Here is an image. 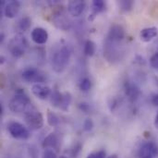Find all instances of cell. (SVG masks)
Wrapping results in <instances>:
<instances>
[{
	"label": "cell",
	"instance_id": "cell-1",
	"mask_svg": "<svg viewBox=\"0 0 158 158\" xmlns=\"http://www.w3.org/2000/svg\"><path fill=\"white\" fill-rule=\"evenodd\" d=\"M71 57V50L68 45H62L53 55L52 69L56 73L63 72L69 63Z\"/></svg>",
	"mask_w": 158,
	"mask_h": 158
},
{
	"label": "cell",
	"instance_id": "cell-2",
	"mask_svg": "<svg viewBox=\"0 0 158 158\" xmlns=\"http://www.w3.org/2000/svg\"><path fill=\"white\" fill-rule=\"evenodd\" d=\"M24 120L27 128L31 131H39L44 126V117L33 106L24 113Z\"/></svg>",
	"mask_w": 158,
	"mask_h": 158
},
{
	"label": "cell",
	"instance_id": "cell-3",
	"mask_svg": "<svg viewBox=\"0 0 158 158\" xmlns=\"http://www.w3.org/2000/svg\"><path fill=\"white\" fill-rule=\"evenodd\" d=\"M31 106L30 98L23 92H18L8 103V108L13 113H25Z\"/></svg>",
	"mask_w": 158,
	"mask_h": 158
},
{
	"label": "cell",
	"instance_id": "cell-4",
	"mask_svg": "<svg viewBox=\"0 0 158 158\" xmlns=\"http://www.w3.org/2000/svg\"><path fill=\"white\" fill-rule=\"evenodd\" d=\"M118 42H114L106 39V43L104 44V56L110 63L118 62L121 58V51L119 49Z\"/></svg>",
	"mask_w": 158,
	"mask_h": 158
},
{
	"label": "cell",
	"instance_id": "cell-5",
	"mask_svg": "<svg viewBox=\"0 0 158 158\" xmlns=\"http://www.w3.org/2000/svg\"><path fill=\"white\" fill-rule=\"evenodd\" d=\"M8 133L17 140H28L31 136L29 129L18 121H10L7 124Z\"/></svg>",
	"mask_w": 158,
	"mask_h": 158
},
{
	"label": "cell",
	"instance_id": "cell-6",
	"mask_svg": "<svg viewBox=\"0 0 158 158\" xmlns=\"http://www.w3.org/2000/svg\"><path fill=\"white\" fill-rule=\"evenodd\" d=\"M27 45H28V44L24 37L16 36L10 40L7 48L13 56L20 57L24 55V53L27 49Z\"/></svg>",
	"mask_w": 158,
	"mask_h": 158
},
{
	"label": "cell",
	"instance_id": "cell-7",
	"mask_svg": "<svg viewBox=\"0 0 158 158\" xmlns=\"http://www.w3.org/2000/svg\"><path fill=\"white\" fill-rule=\"evenodd\" d=\"M21 77L25 81H27V82H34V84L43 83L46 80V77L44 76V74L43 72H41L40 70H38L36 69H33V68L26 69L22 72Z\"/></svg>",
	"mask_w": 158,
	"mask_h": 158
},
{
	"label": "cell",
	"instance_id": "cell-8",
	"mask_svg": "<svg viewBox=\"0 0 158 158\" xmlns=\"http://www.w3.org/2000/svg\"><path fill=\"white\" fill-rule=\"evenodd\" d=\"M125 38V30L124 28L118 23H114L110 26L108 30V33L106 36L107 40L121 43Z\"/></svg>",
	"mask_w": 158,
	"mask_h": 158
},
{
	"label": "cell",
	"instance_id": "cell-9",
	"mask_svg": "<svg viewBox=\"0 0 158 158\" xmlns=\"http://www.w3.org/2000/svg\"><path fill=\"white\" fill-rule=\"evenodd\" d=\"M140 157L154 158L158 156V147L156 143L154 142H147L143 143L139 152Z\"/></svg>",
	"mask_w": 158,
	"mask_h": 158
},
{
	"label": "cell",
	"instance_id": "cell-10",
	"mask_svg": "<svg viewBox=\"0 0 158 158\" xmlns=\"http://www.w3.org/2000/svg\"><path fill=\"white\" fill-rule=\"evenodd\" d=\"M31 40L36 44H44L47 43L49 35L45 29L42 27H36L31 31Z\"/></svg>",
	"mask_w": 158,
	"mask_h": 158
},
{
	"label": "cell",
	"instance_id": "cell-11",
	"mask_svg": "<svg viewBox=\"0 0 158 158\" xmlns=\"http://www.w3.org/2000/svg\"><path fill=\"white\" fill-rule=\"evenodd\" d=\"M31 93L35 97H37L38 99H41V100L47 99L48 97H50V95L52 94L51 89L48 86L44 85L43 83L33 84L31 86Z\"/></svg>",
	"mask_w": 158,
	"mask_h": 158
},
{
	"label": "cell",
	"instance_id": "cell-12",
	"mask_svg": "<svg viewBox=\"0 0 158 158\" xmlns=\"http://www.w3.org/2000/svg\"><path fill=\"white\" fill-rule=\"evenodd\" d=\"M85 8V2L82 0H71L68 3V11L73 17L81 16Z\"/></svg>",
	"mask_w": 158,
	"mask_h": 158
},
{
	"label": "cell",
	"instance_id": "cell-13",
	"mask_svg": "<svg viewBox=\"0 0 158 158\" xmlns=\"http://www.w3.org/2000/svg\"><path fill=\"white\" fill-rule=\"evenodd\" d=\"M53 21H54L55 26L57 29L62 30V31H68V30H69V28L71 26V21L62 12H59L56 15H55L53 18Z\"/></svg>",
	"mask_w": 158,
	"mask_h": 158
},
{
	"label": "cell",
	"instance_id": "cell-14",
	"mask_svg": "<svg viewBox=\"0 0 158 158\" xmlns=\"http://www.w3.org/2000/svg\"><path fill=\"white\" fill-rule=\"evenodd\" d=\"M20 9V3L19 1H10L4 7V14L8 19L15 18Z\"/></svg>",
	"mask_w": 158,
	"mask_h": 158
},
{
	"label": "cell",
	"instance_id": "cell-15",
	"mask_svg": "<svg viewBox=\"0 0 158 158\" xmlns=\"http://www.w3.org/2000/svg\"><path fill=\"white\" fill-rule=\"evenodd\" d=\"M158 34V29L156 27H147L141 31L140 38L144 43L151 42L154 38H156Z\"/></svg>",
	"mask_w": 158,
	"mask_h": 158
},
{
	"label": "cell",
	"instance_id": "cell-16",
	"mask_svg": "<svg viewBox=\"0 0 158 158\" xmlns=\"http://www.w3.org/2000/svg\"><path fill=\"white\" fill-rule=\"evenodd\" d=\"M59 143V139L56 133H50L45 137V139L43 142V147L44 149H56L57 148Z\"/></svg>",
	"mask_w": 158,
	"mask_h": 158
},
{
	"label": "cell",
	"instance_id": "cell-17",
	"mask_svg": "<svg viewBox=\"0 0 158 158\" xmlns=\"http://www.w3.org/2000/svg\"><path fill=\"white\" fill-rule=\"evenodd\" d=\"M106 9V4L103 0H94L92 3V19L99 13L104 12Z\"/></svg>",
	"mask_w": 158,
	"mask_h": 158
},
{
	"label": "cell",
	"instance_id": "cell-18",
	"mask_svg": "<svg viewBox=\"0 0 158 158\" xmlns=\"http://www.w3.org/2000/svg\"><path fill=\"white\" fill-rule=\"evenodd\" d=\"M72 101V96L69 92H65L62 94V99L59 105V109H61L62 111H68L69 108V106L71 104Z\"/></svg>",
	"mask_w": 158,
	"mask_h": 158
},
{
	"label": "cell",
	"instance_id": "cell-19",
	"mask_svg": "<svg viewBox=\"0 0 158 158\" xmlns=\"http://www.w3.org/2000/svg\"><path fill=\"white\" fill-rule=\"evenodd\" d=\"M95 50H96V45L94 42H93L92 40H87L84 44V48H83L84 54L87 56H93L95 53Z\"/></svg>",
	"mask_w": 158,
	"mask_h": 158
},
{
	"label": "cell",
	"instance_id": "cell-20",
	"mask_svg": "<svg viewBox=\"0 0 158 158\" xmlns=\"http://www.w3.org/2000/svg\"><path fill=\"white\" fill-rule=\"evenodd\" d=\"M46 119H47L48 125H50L51 127H56L59 124V118L57 117V115H56L54 112H52L50 110L47 111Z\"/></svg>",
	"mask_w": 158,
	"mask_h": 158
},
{
	"label": "cell",
	"instance_id": "cell-21",
	"mask_svg": "<svg viewBox=\"0 0 158 158\" xmlns=\"http://www.w3.org/2000/svg\"><path fill=\"white\" fill-rule=\"evenodd\" d=\"M31 25V19L29 17H23L19 21V28L22 31H26L30 29Z\"/></svg>",
	"mask_w": 158,
	"mask_h": 158
},
{
	"label": "cell",
	"instance_id": "cell-22",
	"mask_svg": "<svg viewBox=\"0 0 158 158\" xmlns=\"http://www.w3.org/2000/svg\"><path fill=\"white\" fill-rule=\"evenodd\" d=\"M133 1L131 0H122V1H119L118 2V6L120 7V9L122 11H125V12H128V11H131L133 7Z\"/></svg>",
	"mask_w": 158,
	"mask_h": 158
},
{
	"label": "cell",
	"instance_id": "cell-23",
	"mask_svg": "<svg viewBox=\"0 0 158 158\" xmlns=\"http://www.w3.org/2000/svg\"><path fill=\"white\" fill-rule=\"evenodd\" d=\"M126 93L128 94V95L131 98V99H136L139 94H140V91H139V88L136 87L135 85H129L127 90H126Z\"/></svg>",
	"mask_w": 158,
	"mask_h": 158
},
{
	"label": "cell",
	"instance_id": "cell-24",
	"mask_svg": "<svg viewBox=\"0 0 158 158\" xmlns=\"http://www.w3.org/2000/svg\"><path fill=\"white\" fill-rule=\"evenodd\" d=\"M92 88V81L89 78H83L80 82V89L82 92H88Z\"/></svg>",
	"mask_w": 158,
	"mask_h": 158
},
{
	"label": "cell",
	"instance_id": "cell-25",
	"mask_svg": "<svg viewBox=\"0 0 158 158\" xmlns=\"http://www.w3.org/2000/svg\"><path fill=\"white\" fill-rule=\"evenodd\" d=\"M94 127V122H93V120H92L91 118H87V119L84 120V122H83V127H82L84 131L90 132V131H93Z\"/></svg>",
	"mask_w": 158,
	"mask_h": 158
},
{
	"label": "cell",
	"instance_id": "cell-26",
	"mask_svg": "<svg viewBox=\"0 0 158 158\" xmlns=\"http://www.w3.org/2000/svg\"><path fill=\"white\" fill-rule=\"evenodd\" d=\"M106 151L105 150H99V151H95V152L89 154L87 158H106Z\"/></svg>",
	"mask_w": 158,
	"mask_h": 158
},
{
	"label": "cell",
	"instance_id": "cell-27",
	"mask_svg": "<svg viewBox=\"0 0 158 158\" xmlns=\"http://www.w3.org/2000/svg\"><path fill=\"white\" fill-rule=\"evenodd\" d=\"M42 158H57L56 154L53 149H44Z\"/></svg>",
	"mask_w": 158,
	"mask_h": 158
},
{
	"label": "cell",
	"instance_id": "cell-28",
	"mask_svg": "<svg viewBox=\"0 0 158 158\" xmlns=\"http://www.w3.org/2000/svg\"><path fill=\"white\" fill-rule=\"evenodd\" d=\"M150 64L152 68L158 69V52L152 56V57L150 58Z\"/></svg>",
	"mask_w": 158,
	"mask_h": 158
},
{
	"label": "cell",
	"instance_id": "cell-29",
	"mask_svg": "<svg viewBox=\"0 0 158 158\" xmlns=\"http://www.w3.org/2000/svg\"><path fill=\"white\" fill-rule=\"evenodd\" d=\"M79 108H80L81 111H83V112H85V113H88L89 110H90V106H89L88 104H86V103H81V104L79 105Z\"/></svg>",
	"mask_w": 158,
	"mask_h": 158
},
{
	"label": "cell",
	"instance_id": "cell-30",
	"mask_svg": "<svg viewBox=\"0 0 158 158\" xmlns=\"http://www.w3.org/2000/svg\"><path fill=\"white\" fill-rule=\"evenodd\" d=\"M152 103L154 104V106H158V94H156V95L153 97V99H152Z\"/></svg>",
	"mask_w": 158,
	"mask_h": 158
},
{
	"label": "cell",
	"instance_id": "cell-31",
	"mask_svg": "<svg viewBox=\"0 0 158 158\" xmlns=\"http://www.w3.org/2000/svg\"><path fill=\"white\" fill-rule=\"evenodd\" d=\"M154 123H155V127L158 130V112L156 116V118H155V122Z\"/></svg>",
	"mask_w": 158,
	"mask_h": 158
},
{
	"label": "cell",
	"instance_id": "cell-32",
	"mask_svg": "<svg viewBox=\"0 0 158 158\" xmlns=\"http://www.w3.org/2000/svg\"><path fill=\"white\" fill-rule=\"evenodd\" d=\"M108 158H118V156H117V155H112V156H110Z\"/></svg>",
	"mask_w": 158,
	"mask_h": 158
},
{
	"label": "cell",
	"instance_id": "cell-33",
	"mask_svg": "<svg viewBox=\"0 0 158 158\" xmlns=\"http://www.w3.org/2000/svg\"><path fill=\"white\" fill-rule=\"evenodd\" d=\"M59 158H68V157H66V156H60Z\"/></svg>",
	"mask_w": 158,
	"mask_h": 158
},
{
	"label": "cell",
	"instance_id": "cell-34",
	"mask_svg": "<svg viewBox=\"0 0 158 158\" xmlns=\"http://www.w3.org/2000/svg\"><path fill=\"white\" fill-rule=\"evenodd\" d=\"M143 158H149V157H143Z\"/></svg>",
	"mask_w": 158,
	"mask_h": 158
}]
</instances>
